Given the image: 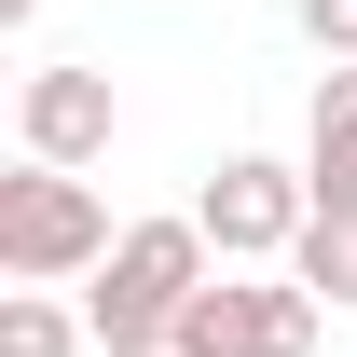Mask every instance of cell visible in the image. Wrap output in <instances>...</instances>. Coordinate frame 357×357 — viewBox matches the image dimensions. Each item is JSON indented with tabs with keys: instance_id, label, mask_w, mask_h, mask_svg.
I'll return each mask as SVG.
<instances>
[{
	"instance_id": "5",
	"label": "cell",
	"mask_w": 357,
	"mask_h": 357,
	"mask_svg": "<svg viewBox=\"0 0 357 357\" xmlns=\"http://www.w3.org/2000/svg\"><path fill=\"white\" fill-rule=\"evenodd\" d=\"M110 124H124V110H110V69H69V55H55V69H28V96H14L28 165H69V178L110 151Z\"/></svg>"
},
{
	"instance_id": "2",
	"label": "cell",
	"mask_w": 357,
	"mask_h": 357,
	"mask_svg": "<svg viewBox=\"0 0 357 357\" xmlns=\"http://www.w3.org/2000/svg\"><path fill=\"white\" fill-rule=\"evenodd\" d=\"M110 248H124V234L96 206V178H69V165H14L0 178V275H14V289H69V275H96Z\"/></svg>"
},
{
	"instance_id": "10",
	"label": "cell",
	"mask_w": 357,
	"mask_h": 357,
	"mask_svg": "<svg viewBox=\"0 0 357 357\" xmlns=\"http://www.w3.org/2000/svg\"><path fill=\"white\" fill-rule=\"evenodd\" d=\"M28 14H42V0H0V28H28Z\"/></svg>"
},
{
	"instance_id": "1",
	"label": "cell",
	"mask_w": 357,
	"mask_h": 357,
	"mask_svg": "<svg viewBox=\"0 0 357 357\" xmlns=\"http://www.w3.org/2000/svg\"><path fill=\"white\" fill-rule=\"evenodd\" d=\"M220 275V248H206V220L178 206V220H124V248L96 261V289H83V330H96V357H151V344H178V316H192V289Z\"/></svg>"
},
{
	"instance_id": "3",
	"label": "cell",
	"mask_w": 357,
	"mask_h": 357,
	"mask_svg": "<svg viewBox=\"0 0 357 357\" xmlns=\"http://www.w3.org/2000/svg\"><path fill=\"white\" fill-rule=\"evenodd\" d=\"M192 220H206L220 275H261V261H289V248L316 234V178L275 165V151H220V165H206V192H192Z\"/></svg>"
},
{
	"instance_id": "11",
	"label": "cell",
	"mask_w": 357,
	"mask_h": 357,
	"mask_svg": "<svg viewBox=\"0 0 357 357\" xmlns=\"http://www.w3.org/2000/svg\"><path fill=\"white\" fill-rule=\"evenodd\" d=\"M151 357H178V344H151Z\"/></svg>"
},
{
	"instance_id": "8",
	"label": "cell",
	"mask_w": 357,
	"mask_h": 357,
	"mask_svg": "<svg viewBox=\"0 0 357 357\" xmlns=\"http://www.w3.org/2000/svg\"><path fill=\"white\" fill-rule=\"evenodd\" d=\"M83 344H96V330H83L69 303H42V289H14V303H0V357H83Z\"/></svg>"
},
{
	"instance_id": "6",
	"label": "cell",
	"mask_w": 357,
	"mask_h": 357,
	"mask_svg": "<svg viewBox=\"0 0 357 357\" xmlns=\"http://www.w3.org/2000/svg\"><path fill=\"white\" fill-rule=\"evenodd\" d=\"M303 178L316 206H357V55L316 69V110H303Z\"/></svg>"
},
{
	"instance_id": "9",
	"label": "cell",
	"mask_w": 357,
	"mask_h": 357,
	"mask_svg": "<svg viewBox=\"0 0 357 357\" xmlns=\"http://www.w3.org/2000/svg\"><path fill=\"white\" fill-rule=\"evenodd\" d=\"M303 42L344 69V55H357V0H303Z\"/></svg>"
},
{
	"instance_id": "7",
	"label": "cell",
	"mask_w": 357,
	"mask_h": 357,
	"mask_svg": "<svg viewBox=\"0 0 357 357\" xmlns=\"http://www.w3.org/2000/svg\"><path fill=\"white\" fill-rule=\"evenodd\" d=\"M289 275H303L316 303L344 316V303H357V206H316V234H303V248H289Z\"/></svg>"
},
{
	"instance_id": "4",
	"label": "cell",
	"mask_w": 357,
	"mask_h": 357,
	"mask_svg": "<svg viewBox=\"0 0 357 357\" xmlns=\"http://www.w3.org/2000/svg\"><path fill=\"white\" fill-rule=\"evenodd\" d=\"M316 289L303 275H206L178 316V357H316Z\"/></svg>"
}]
</instances>
